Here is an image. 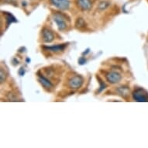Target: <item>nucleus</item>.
Returning <instances> with one entry per match:
<instances>
[{"mask_svg":"<svg viewBox=\"0 0 148 148\" xmlns=\"http://www.w3.org/2000/svg\"><path fill=\"white\" fill-rule=\"evenodd\" d=\"M83 84V78L82 77H81L79 75L75 76L73 77L70 81H69V86L71 88L74 89H77L82 85Z\"/></svg>","mask_w":148,"mask_h":148,"instance_id":"7ed1b4c3","label":"nucleus"},{"mask_svg":"<svg viewBox=\"0 0 148 148\" xmlns=\"http://www.w3.org/2000/svg\"><path fill=\"white\" fill-rule=\"evenodd\" d=\"M51 3L57 8L61 10H68L70 6V2L68 0H51Z\"/></svg>","mask_w":148,"mask_h":148,"instance_id":"20e7f679","label":"nucleus"},{"mask_svg":"<svg viewBox=\"0 0 148 148\" xmlns=\"http://www.w3.org/2000/svg\"><path fill=\"white\" fill-rule=\"evenodd\" d=\"M109 5V2H107V1H102V2H101V3H99V9L100 10H106Z\"/></svg>","mask_w":148,"mask_h":148,"instance_id":"ddd939ff","label":"nucleus"},{"mask_svg":"<svg viewBox=\"0 0 148 148\" xmlns=\"http://www.w3.org/2000/svg\"><path fill=\"white\" fill-rule=\"evenodd\" d=\"M77 4H78V7L84 11L89 10L92 7V1L91 0H78Z\"/></svg>","mask_w":148,"mask_h":148,"instance_id":"0eeeda50","label":"nucleus"},{"mask_svg":"<svg viewBox=\"0 0 148 148\" xmlns=\"http://www.w3.org/2000/svg\"><path fill=\"white\" fill-rule=\"evenodd\" d=\"M39 82L43 86L47 89H51L53 88V85L49 80H47L45 77L42 75H39Z\"/></svg>","mask_w":148,"mask_h":148,"instance_id":"1a4fd4ad","label":"nucleus"},{"mask_svg":"<svg viewBox=\"0 0 148 148\" xmlns=\"http://www.w3.org/2000/svg\"><path fill=\"white\" fill-rule=\"evenodd\" d=\"M78 62H79V64H85V62H86V60H85V58H84L83 57H82V58H79V61H78Z\"/></svg>","mask_w":148,"mask_h":148,"instance_id":"dca6fc26","label":"nucleus"},{"mask_svg":"<svg viewBox=\"0 0 148 148\" xmlns=\"http://www.w3.org/2000/svg\"><path fill=\"white\" fill-rule=\"evenodd\" d=\"M75 27L78 29H82L86 27V23H85V20L82 19V18H78V20H76L75 22Z\"/></svg>","mask_w":148,"mask_h":148,"instance_id":"9b49d317","label":"nucleus"},{"mask_svg":"<svg viewBox=\"0 0 148 148\" xmlns=\"http://www.w3.org/2000/svg\"><path fill=\"white\" fill-rule=\"evenodd\" d=\"M5 78H6V74L3 70V68H1V70H0V82H1V83L4 82Z\"/></svg>","mask_w":148,"mask_h":148,"instance_id":"4468645a","label":"nucleus"},{"mask_svg":"<svg viewBox=\"0 0 148 148\" xmlns=\"http://www.w3.org/2000/svg\"><path fill=\"white\" fill-rule=\"evenodd\" d=\"M65 20V16H64L61 13L56 12V13L53 14V20L58 25L59 30H64V29H66L67 23H66Z\"/></svg>","mask_w":148,"mask_h":148,"instance_id":"f03ea898","label":"nucleus"},{"mask_svg":"<svg viewBox=\"0 0 148 148\" xmlns=\"http://www.w3.org/2000/svg\"><path fill=\"white\" fill-rule=\"evenodd\" d=\"M134 99L136 102H148V92L143 88H137L133 93Z\"/></svg>","mask_w":148,"mask_h":148,"instance_id":"f257e3e1","label":"nucleus"},{"mask_svg":"<svg viewBox=\"0 0 148 148\" xmlns=\"http://www.w3.org/2000/svg\"><path fill=\"white\" fill-rule=\"evenodd\" d=\"M67 44H59L56 46H51V47H44V49L48 50V51H53V52H59V51H62L65 49Z\"/></svg>","mask_w":148,"mask_h":148,"instance_id":"6e6552de","label":"nucleus"},{"mask_svg":"<svg viewBox=\"0 0 148 148\" xmlns=\"http://www.w3.org/2000/svg\"><path fill=\"white\" fill-rule=\"evenodd\" d=\"M4 14L5 15V16H6V21H7V25L10 24V23H16L17 22V20H16V18H15L12 15L10 14V13H8V12H5Z\"/></svg>","mask_w":148,"mask_h":148,"instance_id":"f8f14e48","label":"nucleus"},{"mask_svg":"<svg viewBox=\"0 0 148 148\" xmlns=\"http://www.w3.org/2000/svg\"><path fill=\"white\" fill-rule=\"evenodd\" d=\"M106 77L107 81L111 84H116V83L119 82L122 78L121 75H119V73L115 72V71L108 73Z\"/></svg>","mask_w":148,"mask_h":148,"instance_id":"39448f33","label":"nucleus"},{"mask_svg":"<svg viewBox=\"0 0 148 148\" xmlns=\"http://www.w3.org/2000/svg\"><path fill=\"white\" fill-rule=\"evenodd\" d=\"M24 73H25L24 68H23V67H21V68H20V70H19V75L21 76H23V75H24Z\"/></svg>","mask_w":148,"mask_h":148,"instance_id":"2eb2a0df","label":"nucleus"},{"mask_svg":"<svg viewBox=\"0 0 148 148\" xmlns=\"http://www.w3.org/2000/svg\"><path fill=\"white\" fill-rule=\"evenodd\" d=\"M117 92L123 98H126L129 95L130 90H129V88L127 87L123 86V87H119V88L117 89Z\"/></svg>","mask_w":148,"mask_h":148,"instance_id":"9d476101","label":"nucleus"},{"mask_svg":"<svg viewBox=\"0 0 148 148\" xmlns=\"http://www.w3.org/2000/svg\"><path fill=\"white\" fill-rule=\"evenodd\" d=\"M42 35H43V40L45 42H47V43H51L54 39V36H53V33L50 29H47V28L43 29V30H42Z\"/></svg>","mask_w":148,"mask_h":148,"instance_id":"423d86ee","label":"nucleus"}]
</instances>
